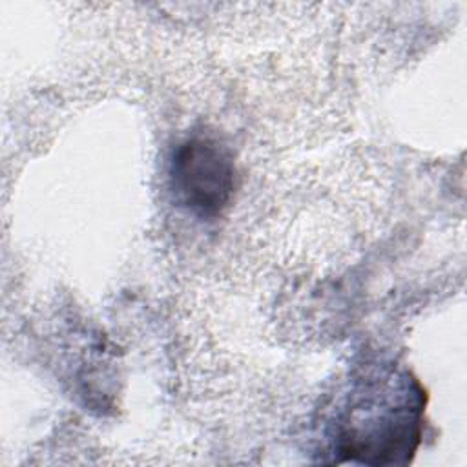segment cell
<instances>
[{"label":"cell","instance_id":"2","mask_svg":"<svg viewBox=\"0 0 467 467\" xmlns=\"http://www.w3.org/2000/svg\"><path fill=\"white\" fill-rule=\"evenodd\" d=\"M170 184L181 206L201 219H213L230 204L237 188L234 155L210 135H192L170 159Z\"/></svg>","mask_w":467,"mask_h":467},{"label":"cell","instance_id":"1","mask_svg":"<svg viewBox=\"0 0 467 467\" xmlns=\"http://www.w3.org/2000/svg\"><path fill=\"white\" fill-rule=\"evenodd\" d=\"M427 392L405 368L365 370L343 396L325 429L330 462L405 465L421 443Z\"/></svg>","mask_w":467,"mask_h":467}]
</instances>
